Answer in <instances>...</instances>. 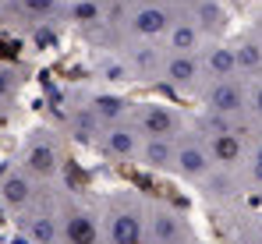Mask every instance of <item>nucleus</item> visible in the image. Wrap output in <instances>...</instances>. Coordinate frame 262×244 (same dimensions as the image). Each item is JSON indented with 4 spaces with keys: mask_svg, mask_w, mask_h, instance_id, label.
Returning <instances> with one entry per match:
<instances>
[{
    "mask_svg": "<svg viewBox=\"0 0 262 244\" xmlns=\"http://www.w3.org/2000/svg\"><path fill=\"white\" fill-rule=\"evenodd\" d=\"M241 184H245V195L262 202V127H255V135H252L248 160H245V170H241Z\"/></svg>",
    "mask_w": 262,
    "mask_h": 244,
    "instance_id": "a211bd4d",
    "label": "nucleus"
},
{
    "mask_svg": "<svg viewBox=\"0 0 262 244\" xmlns=\"http://www.w3.org/2000/svg\"><path fill=\"white\" fill-rule=\"evenodd\" d=\"M184 14L202 29V36H206L209 42L213 39H227V36L234 32V11H230L227 0H199V4L188 7Z\"/></svg>",
    "mask_w": 262,
    "mask_h": 244,
    "instance_id": "ddd939ff",
    "label": "nucleus"
},
{
    "mask_svg": "<svg viewBox=\"0 0 262 244\" xmlns=\"http://www.w3.org/2000/svg\"><path fill=\"white\" fill-rule=\"evenodd\" d=\"M174 177H177V181H184L188 188H195V191H206L209 181L216 177V163H213L209 145H206V138L199 135L195 124H188V131L177 135Z\"/></svg>",
    "mask_w": 262,
    "mask_h": 244,
    "instance_id": "20e7f679",
    "label": "nucleus"
},
{
    "mask_svg": "<svg viewBox=\"0 0 262 244\" xmlns=\"http://www.w3.org/2000/svg\"><path fill=\"white\" fill-rule=\"evenodd\" d=\"M96 205L106 244H145V195L135 188H114Z\"/></svg>",
    "mask_w": 262,
    "mask_h": 244,
    "instance_id": "f257e3e1",
    "label": "nucleus"
},
{
    "mask_svg": "<svg viewBox=\"0 0 262 244\" xmlns=\"http://www.w3.org/2000/svg\"><path fill=\"white\" fill-rule=\"evenodd\" d=\"M156 85L181 96V99H199V92L206 85V71H202L199 53H177V50L163 46V64H160Z\"/></svg>",
    "mask_w": 262,
    "mask_h": 244,
    "instance_id": "6e6552de",
    "label": "nucleus"
},
{
    "mask_svg": "<svg viewBox=\"0 0 262 244\" xmlns=\"http://www.w3.org/2000/svg\"><path fill=\"white\" fill-rule=\"evenodd\" d=\"M57 216H60V244H106L99 205L82 195H57Z\"/></svg>",
    "mask_w": 262,
    "mask_h": 244,
    "instance_id": "f03ea898",
    "label": "nucleus"
},
{
    "mask_svg": "<svg viewBox=\"0 0 262 244\" xmlns=\"http://www.w3.org/2000/svg\"><path fill=\"white\" fill-rule=\"evenodd\" d=\"M128 121L138 127L142 138H177L181 131H188L191 114L167 99H142V103H131Z\"/></svg>",
    "mask_w": 262,
    "mask_h": 244,
    "instance_id": "423d86ee",
    "label": "nucleus"
},
{
    "mask_svg": "<svg viewBox=\"0 0 262 244\" xmlns=\"http://www.w3.org/2000/svg\"><path fill=\"white\" fill-rule=\"evenodd\" d=\"M64 138L57 135V131H50V127H36L29 138H25V145H21V156L18 163L39 181V184H57L60 181V173H64Z\"/></svg>",
    "mask_w": 262,
    "mask_h": 244,
    "instance_id": "7ed1b4c3",
    "label": "nucleus"
},
{
    "mask_svg": "<svg viewBox=\"0 0 262 244\" xmlns=\"http://www.w3.org/2000/svg\"><path fill=\"white\" fill-rule=\"evenodd\" d=\"M181 244H202V237L195 234V237H188V241H181Z\"/></svg>",
    "mask_w": 262,
    "mask_h": 244,
    "instance_id": "412c9836",
    "label": "nucleus"
},
{
    "mask_svg": "<svg viewBox=\"0 0 262 244\" xmlns=\"http://www.w3.org/2000/svg\"><path fill=\"white\" fill-rule=\"evenodd\" d=\"M188 237H195L188 209L160 195H145V244H181Z\"/></svg>",
    "mask_w": 262,
    "mask_h": 244,
    "instance_id": "39448f33",
    "label": "nucleus"
},
{
    "mask_svg": "<svg viewBox=\"0 0 262 244\" xmlns=\"http://www.w3.org/2000/svg\"><path fill=\"white\" fill-rule=\"evenodd\" d=\"M206 36H202V29L188 18V14H177L174 25H170V32L163 36V46L167 50H177V53H202L206 50Z\"/></svg>",
    "mask_w": 262,
    "mask_h": 244,
    "instance_id": "f3484780",
    "label": "nucleus"
},
{
    "mask_svg": "<svg viewBox=\"0 0 262 244\" xmlns=\"http://www.w3.org/2000/svg\"><path fill=\"white\" fill-rule=\"evenodd\" d=\"M174 152H177V138H142L135 166L174 177Z\"/></svg>",
    "mask_w": 262,
    "mask_h": 244,
    "instance_id": "dca6fc26",
    "label": "nucleus"
},
{
    "mask_svg": "<svg viewBox=\"0 0 262 244\" xmlns=\"http://www.w3.org/2000/svg\"><path fill=\"white\" fill-rule=\"evenodd\" d=\"M71 14V0H0V25L39 29L64 21Z\"/></svg>",
    "mask_w": 262,
    "mask_h": 244,
    "instance_id": "1a4fd4ad",
    "label": "nucleus"
},
{
    "mask_svg": "<svg viewBox=\"0 0 262 244\" xmlns=\"http://www.w3.org/2000/svg\"><path fill=\"white\" fill-rule=\"evenodd\" d=\"M248 121L262 127V78L248 81Z\"/></svg>",
    "mask_w": 262,
    "mask_h": 244,
    "instance_id": "6ab92c4d",
    "label": "nucleus"
},
{
    "mask_svg": "<svg viewBox=\"0 0 262 244\" xmlns=\"http://www.w3.org/2000/svg\"><path fill=\"white\" fill-rule=\"evenodd\" d=\"M138 145H142V135H138V127L124 117V121H114V124H103V131H99V138H96V152L103 156V160L110 163H135L138 160Z\"/></svg>",
    "mask_w": 262,
    "mask_h": 244,
    "instance_id": "9b49d317",
    "label": "nucleus"
},
{
    "mask_svg": "<svg viewBox=\"0 0 262 244\" xmlns=\"http://www.w3.org/2000/svg\"><path fill=\"white\" fill-rule=\"evenodd\" d=\"M234 42V57H237V75L245 81L252 78H262V36L252 29V25H245V29H237V36H230Z\"/></svg>",
    "mask_w": 262,
    "mask_h": 244,
    "instance_id": "4468645a",
    "label": "nucleus"
},
{
    "mask_svg": "<svg viewBox=\"0 0 262 244\" xmlns=\"http://www.w3.org/2000/svg\"><path fill=\"white\" fill-rule=\"evenodd\" d=\"M199 110L223 121H248V81L245 78H206L199 92Z\"/></svg>",
    "mask_w": 262,
    "mask_h": 244,
    "instance_id": "0eeeda50",
    "label": "nucleus"
},
{
    "mask_svg": "<svg viewBox=\"0 0 262 244\" xmlns=\"http://www.w3.org/2000/svg\"><path fill=\"white\" fill-rule=\"evenodd\" d=\"M248 25H252V29H255V32H259V36H262V14H255V18H252Z\"/></svg>",
    "mask_w": 262,
    "mask_h": 244,
    "instance_id": "aec40b11",
    "label": "nucleus"
},
{
    "mask_svg": "<svg viewBox=\"0 0 262 244\" xmlns=\"http://www.w3.org/2000/svg\"><path fill=\"white\" fill-rule=\"evenodd\" d=\"M220 230L227 234L230 244H262V212L255 209H241L237 202L216 205Z\"/></svg>",
    "mask_w": 262,
    "mask_h": 244,
    "instance_id": "f8f14e48",
    "label": "nucleus"
},
{
    "mask_svg": "<svg viewBox=\"0 0 262 244\" xmlns=\"http://www.w3.org/2000/svg\"><path fill=\"white\" fill-rule=\"evenodd\" d=\"M43 195H46V184H39L21 163H14V166H7L0 173V205L11 216H21L25 209H32Z\"/></svg>",
    "mask_w": 262,
    "mask_h": 244,
    "instance_id": "9d476101",
    "label": "nucleus"
},
{
    "mask_svg": "<svg viewBox=\"0 0 262 244\" xmlns=\"http://www.w3.org/2000/svg\"><path fill=\"white\" fill-rule=\"evenodd\" d=\"M199 60H202L206 78H241V75H237V57H234L230 36H227V39L206 42V50L199 53Z\"/></svg>",
    "mask_w": 262,
    "mask_h": 244,
    "instance_id": "2eb2a0df",
    "label": "nucleus"
}]
</instances>
